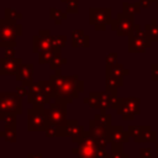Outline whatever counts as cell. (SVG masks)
<instances>
[{"mask_svg": "<svg viewBox=\"0 0 158 158\" xmlns=\"http://www.w3.org/2000/svg\"><path fill=\"white\" fill-rule=\"evenodd\" d=\"M84 127L83 125L79 123V121L77 120H69L67 122V125L64 126V133L65 137H70L73 143H79L84 136Z\"/></svg>", "mask_w": 158, "mask_h": 158, "instance_id": "obj_12", "label": "cell"}, {"mask_svg": "<svg viewBox=\"0 0 158 158\" xmlns=\"http://www.w3.org/2000/svg\"><path fill=\"white\" fill-rule=\"evenodd\" d=\"M83 101L88 104L90 107L99 110L100 109V93L99 91H91L88 98H84Z\"/></svg>", "mask_w": 158, "mask_h": 158, "instance_id": "obj_23", "label": "cell"}, {"mask_svg": "<svg viewBox=\"0 0 158 158\" xmlns=\"http://www.w3.org/2000/svg\"><path fill=\"white\" fill-rule=\"evenodd\" d=\"M67 44V36L59 35V36H52V47H54L58 51H62L64 46Z\"/></svg>", "mask_w": 158, "mask_h": 158, "instance_id": "obj_30", "label": "cell"}, {"mask_svg": "<svg viewBox=\"0 0 158 158\" xmlns=\"http://www.w3.org/2000/svg\"><path fill=\"white\" fill-rule=\"evenodd\" d=\"M142 130H143V126H130L128 127V133H130V136L133 137L135 141H137L138 137L141 136Z\"/></svg>", "mask_w": 158, "mask_h": 158, "instance_id": "obj_35", "label": "cell"}, {"mask_svg": "<svg viewBox=\"0 0 158 158\" xmlns=\"http://www.w3.org/2000/svg\"><path fill=\"white\" fill-rule=\"evenodd\" d=\"M27 99V102L28 104H32V106L35 107H46V104H49L51 102V99L48 96H46L42 91L41 93H37V94H28L26 96Z\"/></svg>", "mask_w": 158, "mask_h": 158, "instance_id": "obj_16", "label": "cell"}, {"mask_svg": "<svg viewBox=\"0 0 158 158\" xmlns=\"http://www.w3.org/2000/svg\"><path fill=\"white\" fill-rule=\"evenodd\" d=\"M122 7H123V12L127 14V15H135V14H138L139 12V4L136 2V4H130V2H123L122 4Z\"/></svg>", "mask_w": 158, "mask_h": 158, "instance_id": "obj_32", "label": "cell"}, {"mask_svg": "<svg viewBox=\"0 0 158 158\" xmlns=\"http://www.w3.org/2000/svg\"><path fill=\"white\" fill-rule=\"evenodd\" d=\"M154 1H156V2H158V0H154Z\"/></svg>", "mask_w": 158, "mask_h": 158, "instance_id": "obj_47", "label": "cell"}, {"mask_svg": "<svg viewBox=\"0 0 158 158\" xmlns=\"http://www.w3.org/2000/svg\"><path fill=\"white\" fill-rule=\"evenodd\" d=\"M27 158H43V156L41 153H28Z\"/></svg>", "mask_w": 158, "mask_h": 158, "instance_id": "obj_44", "label": "cell"}, {"mask_svg": "<svg viewBox=\"0 0 158 158\" xmlns=\"http://www.w3.org/2000/svg\"><path fill=\"white\" fill-rule=\"evenodd\" d=\"M106 64H114V63H116V60H117V53L116 52H111V53H109L107 56H106Z\"/></svg>", "mask_w": 158, "mask_h": 158, "instance_id": "obj_38", "label": "cell"}, {"mask_svg": "<svg viewBox=\"0 0 158 158\" xmlns=\"http://www.w3.org/2000/svg\"><path fill=\"white\" fill-rule=\"evenodd\" d=\"M96 148L98 146L95 143V138L89 131H85L81 141L78 143V147L72 148V153L78 154V158H95Z\"/></svg>", "mask_w": 158, "mask_h": 158, "instance_id": "obj_6", "label": "cell"}, {"mask_svg": "<svg viewBox=\"0 0 158 158\" xmlns=\"http://www.w3.org/2000/svg\"><path fill=\"white\" fill-rule=\"evenodd\" d=\"M147 36L153 40V41H158V25H156V21H153V23L147 25L146 26V31Z\"/></svg>", "mask_w": 158, "mask_h": 158, "instance_id": "obj_31", "label": "cell"}, {"mask_svg": "<svg viewBox=\"0 0 158 158\" xmlns=\"http://www.w3.org/2000/svg\"><path fill=\"white\" fill-rule=\"evenodd\" d=\"M89 132L90 135L96 139V138H102V137H107V127L102 126L101 123H99L95 118L89 121Z\"/></svg>", "mask_w": 158, "mask_h": 158, "instance_id": "obj_17", "label": "cell"}, {"mask_svg": "<svg viewBox=\"0 0 158 158\" xmlns=\"http://www.w3.org/2000/svg\"><path fill=\"white\" fill-rule=\"evenodd\" d=\"M65 79H67V75H63V74L60 73V69L54 70V74H52V75L49 77V80L54 84V86H56L57 90L63 86V84L65 83Z\"/></svg>", "mask_w": 158, "mask_h": 158, "instance_id": "obj_26", "label": "cell"}, {"mask_svg": "<svg viewBox=\"0 0 158 158\" xmlns=\"http://www.w3.org/2000/svg\"><path fill=\"white\" fill-rule=\"evenodd\" d=\"M38 84H40L41 91L46 96H48L49 99H56V96H57V89H56L54 84L49 79L48 80H40Z\"/></svg>", "mask_w": 158, "mask_h": 158, "instance_id": "obj_19", "label": "cell"}, {"mask_svg": "<svg viewBox=\"0 0 158 158\" xmlns=\"http://www.w3.org/2000/svg\"><path fill=\"white\" fill-rule=\"evenodd\" d=\"M16 80L23 85H30L33 83V64L32 63H22L17 74L15 75Z\"/></svg>", "mask_w": 158, "mask_h": 158, "instance_id": "obj_13", "label": "cell"}, {"mask_svg": "<svg viewBox=\"0 0 158 158\" xmlns=\"http://www.w3.org/2000/svg\"><path fill=\"white\" fill-rule=\"evenodd\" d=\"M65 63H67V58L62 57L60 52H56L54 56H53V58H52L51 62H49V69H51V70L60 69V67H62L63 64H65Z\"/></svg>", "mask_w": 158, "mask_h": 158, "instance_id": "obj_24", "label": "cell"}, {"mask_svg": "<svg viewBox=\"0 0 158 158\" xmlns=\"http://www.w3.org/2000/svg\"><path fill=\"white\" fill-rule=\"evenodd\" d=\"M56 52H60V51L56 49L54 47L47 48V49H44V51H41L40 53H37V54H38V63H41V64L49 63L51 59L53 58V56H54Z\"/></svg>", "mask_w": 158, "mask_h": 158, "instance_id": "obj_21", "label": "cell"}, {"mask_svg": "<svg viewBox=\"0 0 158 158\" xmlns=\"http://www.w3.org/2000/svg\"><path fill=\"white\" fill-rule=\"evenodd\" d=\"M72 46L74 48H78V47L88 48L90 46V37L85 35L83 30L75 28L72 31Z\"/></svg>", "mask_w": 158, "mask_h": 158, "instance_id": "obj_15", "label": "cell"}, {"mask_svg": "<svg viewBox=\"0 0 158 158\" xmlns=\"http://www.w3.org/2000/svg\"><path fill=\"white\" fill-rule=\"evenodd\" d=\"M4 17L6 19V20H10V21H16V22H19L21 19H22V14L21 12H19L16 9H14V7H5L4 9Z\"/></svg>", "mask_w": 158, "mask_h": 158, "instance_id": "obj_27", "label": "cell"}, {"mask_svg": "<svg viewBox=\"0 0 158 158\" xmlns=\"http://www.w3.org/2000/svg\"><path fill=\"white\" fill-rule=\"evenodd\" d=\"M22 112L21 96L15 91H0V114H15Z\"/></svg>", "mask_w": 158, "mask_h": 158, "instance_id": "obj_4", "label": "cell"}, {"mask_svg": "<svg viewBox=\"0 0 158 158\" xmlns=\"http://www.w3.org/2000/svg\"><path fill=\"white\" fill-rule=\"evenodd\" d=\"M107 138L110 143H123L130 138V133L123 131L122 126H110L107 128Z\"/></svg>", "mask_w": 158, "mask_h": 158, "instance_id": "obj_14", "label": "cell"}, {"mask_svg": "<svg viewBox=\"0 0 158 158\" xmlns=\"http://www.w3.org/2000/svg\"><path fill=\"white\" fill-rule=\"evenodd\" d=\"M79 10V0H68L67 2V14H77Z\"/></svg>", "mask_w": 158, "mask_h": 158, "instance_id": "obj_34", "label": "cell"}, {"mask_svg": "<svg viewBox=\"0 0 158 158\" xmlns=\"http://www.w3.org/2000/svg\"><path fill=\"white\" fill-rule=\"evenodd\" d=\"M43 109L32 106L31 109L27 110V131H31V132L43 131L44 132L47 127V122L43 115Z\"/></svg>", "mask_w": 158, "mask_h": 158, "instance_id": "obj_7", "label": "cell"}, {"mask_svg": "<svg viewBox=\"0 0 158 158\" xmlns=\"http://www.w3.org/2000/svg\"><path fill=\"white\" fill-rule=\"evenodd\" d=\"M94 118H95L99 123H101L102 126H105V127H107V128L111 126V115L106 114L105 111H100V114H96V115L94 116Z\"/></svg>", "mask_w": 158, "mask_h": 158, "instance_id": "obj_29", "label": "cell"}, {"mask_svg": "<svg viewBox=\"0 0 158 158\" xmlns=\"http://www.w3.org/2000/svg\"><path fill=\"white\" fill-rule=\"evenodd\" d=\"M43 115L46 118L47 125H57L60 127H64L68 122L67 120V104L54 100L53 102H49L48 107L43 109Z\"/></svg>", "mask_w": 158, "mask_h": 158, "instance_id": "obj_3", "label": "cell"}, {"mask_svg": "<svg viewBox=\"0 0 158 158\" xmlns=\"http://www.w3.org/2000/svg\"><path fill=\"white\" fill-rule=\"evenodd\" d=\"M5 56L4 57H7V58H12V57H15V54H16V51H15V48H12V47H9V48H5V53H4Z\"/></svg>", "mask_w": 158, "mask_h": 158, "instance_id": "obj_41", "label": "cell"}, {"mask_svg": "<svg viewBox=\"0 0 158 158\" xmlns=\"http://www.w3.org/2000/svg\"><path fill=\"white\" fill-rule=\"evenodd\" d=\"M149 40L146 32L139 30V26H135L133 31L130 35L128 41V51L130 52H144L147 47H149Z\"/></svg>", "mask_w": 158, "mask_h": 158, "instance_id": "obj_9", "label": "cell"}, {"mask_svg": "<svg viewBox=\"0 0 158 158\" xmlns=\"http://www.w3.org/2000/svg\"><path fill=\"white\" fill-rule=\"evenodd\" d=\"M60 1H62V2H65V4L68 2V0H60Z\"/></svg>", "mask_w": 158, "mask_h": 158, "instance_id": "obj_45", "label": "cell"}, {"mask_svg": "<svg viewBox=\"0 0 158 158\" xmlns=\"http://www.w3.org/2000/svg\"><path fill=\"white\" fill-rule=\"evenodd\" d=\"M22 35V26L16 21L6 20L5 17L0 20V47L1 48H15L17 37Z\"/></svg>", "mask_w": 158, "mask_h": 158, "instance_id": "obj_2", "label": "cell"}, {"mask_svg": "<svg viewBox=\"0 0 158 158\" xmlns=\"http://www.w3.org/2000/svg\"><path fill=\"white\" fill-rule=\"evenodd\" d=\"M111 7H90L89 9V22L96 31H104L106 25L111 23Z\"/></svg>", "mask_w": 158, "mask_h": 158, "instance_id": "obj_5", "label": "cell"}, {"mask_svg": "<svg viewBox=\"0 0 158 158\" xmlns=\"http://www.w3.org/2000/svg\"><path fill=\"white\" fill-rule=\"evenodd\" d=\"M44 133L48 138H53V137H65L64 133V127L57 126V125H47Z\"/></svg>", "mask_w": 158, "mask_h": 158, "instance_id": "obj_20", "label": "cell"}, {"mask_svg": "<svg viewBox=\"0 0 158 158\" xmlns=\"http://www.w3.org/2000/svg\"><path fill=\"white\" fill-rule=\"evenodd\" d=\"M109 153L105 147H98L95 152V158H107Z\"/></svg>", "mask_w": 158, "mask_h": 158, "instance_id": "obj_37", "label": "cell"}, {"mask_svg": "<svg viewBox=\"0 0 158 158\" xmlns=\"http://www.w3.org/2000/svg\"><path fill=\"white\" fill-rule=\"evenodd\" d=\"M17 115L15 114H4L1 115V122L4 123V127H16Z\"/></svg>", "mask_w": 158, "mask_h": 158, "instance_id": "obj_28", "label": "cell"}, {"mask_svg": "<svg viewBox=\"0 0 158 158\" xmlns=\"http://www.w3.org/2000/svg\"><path fill=\"white\" fill-rule=\"evenodd\" d=\"M21 65H22L21 58L2 57L0 58V75H16Z\"/></svg>", "mask_w": 158, "mask_h": 158, "instance_id": "obj_11", "label": "cell"}, {"mask_svg": "<svg viewBox=\"0 0 158 158\" xmlns=\"http://www.w3.org/2000/svg\"><path fill=\"white\" fill-rule=\"evenodd\" d=\"M111 28L116 32L117 36H128L135 28L133 23V16L127 15L125 12L117 14L116 19L111 21Z\"/></svg>", "mask_w": 158, "mask_h": 158, "instance_id": "obj_8", "label": "cell"}, {"mask_svg": "<svg viewBox=\"0 0 158 158\" xmlns=\"http://www.w3.org/2000/svg\"><path fill=\"white\" fill-rule=\"evenodd\" d=\"M121 85H122V78L106 75V89H117Z\"/></svg>", "mask_w": 158, "mask_h": 158, "instance_id": "obj_33", "label": "cell"}, {"mask_svg": "<svg viewBox=\"0 0 158 158\" xmlns=\"http://www.w3.org/2000/svg\"><path fill=\"white\" fill-rule=\"evenodd\" d=\"M16 93L22 98V96H27L28 94V86L27 85H23V84H20L19 86H16Z\"/></svg>", "mask_w": 158, "mask_h": 158, "instance_id": "obj_36", "label": "cell"}, {"mask_svg": "<svg viewBox=\"0 0 158 158\" xmlns=\"http://www.w3.org/2000/svg\"><path fill=\"white\" fill-rule=\"evenodd\" d=\"M139 6H143V7H149L151 4H152V0H139L138 1Z\"/></svg>", "mask_w": 158, "mask_h": 158, "instance_id": "obj_43", "label": "cell"}, {"mask_svg": "<svg viewBox=\"0 0 158 158\" xmlns=\"http://www.w3.org/2000/svg\"><path fill=\"white\" fill-rule=\"evenodd\" d=\"M126 74H128V70H126L122 64L117 62L114 64H106V75L115 77V78H122Z\"/></svg>", "mask_w": 158, "mask_h": 158, "instance_id": "obj_18", "label": "cell"}, {"mask_svg": "<svg viewBox=\"0 0 158 158\" xmlns=\"http://www.w3.org/2000/svg\"><path fill=\"white\" fill-rule=\"evenodd\" d=\"M84 91V83L83 80L79 79L78 75H67L65 83L63 84L62 88L57 90V96L54 100L62 101L64 104H70L75 98L79 96L80 93Z\"/></svg>", "mask_w": 158, "mask_h": 158, "instance_id": "obj_1", "label": "cell"}, {"mask_svg": "<svg viewBox=\"0 0 158 158\" xmlns=\"http://www.w3.org/2000/svg\"><path fill=\"white\" fill-rule=\"evenodd\" d=\"M49 17L56 22V25H60V22L68 17V14L63 12L62 10H59L57 7H51L49 9Z\"/></svg>", "mask_w": 158, "mask_h": 158, "instance_id": "obj_25", "label": "cell"}, {"mask_svg": "<svg viewBox=\"0 0 158 158\" xmlns=\"http://www.w3.org/2000/svg\"><path fill=\"white\" fill-rule=\"evenodd\" d=\"M152 79L153 80H158V64H153L152 65Z\"/></svg>", "mask_w": 158, "mask_h": 158, "instance_id": "obj_42", "label": "cell"}, {"mask_svg": "<svg viewBox=\"0 0 158 158\" xmlns=\"http://www.w3.org/2000/svg\"><path fill=\"white\" fill-rule=\"evenodd\" d=\"M0 137L4 138L6 142L15 143L17 139V133H16V127H4L2 131H0Z\"/></svg>", "mask_w": 158, "mask_h": 158, "instance_id": "obj_22", "label": "cell"}, {"mask_svg": "<svg viewBox=\"0 0 158 158\" xmlns=\"http://www.w3.org/2000/svg\"><path fill=\"white\" fill-rule=\"evenodd\" d=\"M152 149L151 148H141L139 149V158H151L152 157Z\"/></svg>", "mask_w": 158, "mask_h": 158, "instance_id": "obj_39", "label": "cell"}, {"mask_svg": "<svg viewBox=\"0 0 158 158\" xmlns=\"http://www.w3.org/2000/svg\"><path fill=\"white\" fill-rule=\"evenodd\" d=\"M52 47V35L48 30H40L36 36L32 37V52L40 53Z\"/></svg>", "mask_w": 158, "mask_h": 158, "instance_id": "obj_10", "label": "cell"}, {"mask_svg": "<svg viewBox=\"0 0 158 158\" xmlns=\"http://www.w3.org/2000/svg\"><path fill=\"white\" fill-rule=\"evenodd\" d=\"M157 152H158V143H157Z\"/></svg>", "mask_w": 158, "mask_h": 158, "instance_id": "obj_46", "label": "cell"}, {"mask_svg": "<svg viewBox=\"0 0 158 158\" xmlns=\"http://www.w3.org/2000/svg\"><path fill=\"white\" fill-rule=\"evenodd\" d=\"M107 158H128V156L125 154L122 151H120V152H111L107 156Z\"/></svg>", "mask_w": 158, "mask_h": 158, "instance_id": "obj_40", "label": "cell"}]
</instances>
